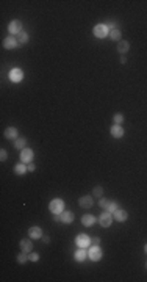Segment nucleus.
<instances>
[{"label": "nucleus", "instance_id": "f257e3e1", "mask_svg": "<svg viewBox=\"0 0 147 282\" xmlns=\"http://www.w3.org/2000/svg\"><path fill=\"white\" fill-rule=\"evenodd\" d=\"M48 207H50V212H52V213H55V215H61L63 212H64V202L61 199H53Z\"/></svg>", "mask_w": 147, "mask_h": 282}, {"label": "nucleus", "instance_id": "f03ea898", "mask_svg": "<svg viewBox=\"0 0 147 282\" xmlns=\"http://www.w3.org/2000/svg\"><path fill=\"white\" fill-rule=\"evenodd\" d=\"M88 254H89V258L91 260H100L102 258V251H100V248L97 246V245H94V246H91V249L88 251Z\"/></svg>", "mask_w": 147, "mask_h": 282}, {"label": "nucleus", "instance_id": "7ed1b4c3", "mask_svg": "<svg viewBox=\"0 0 147 282\" xmlns=\"http://www.w3.org/2000/svg\"><path fill=\"white\" fill-rule=\"evenodd\" d=\"M75 241H77V245L80 248H88L91 245V238L88 237V235H85V233H80L78 237L75 238Z\"/></svg>", "mask_w": 147, "mask_h": 282}, {"label": "nucleus", "instance_id": "20e7f679", "mask_svg": "<svg viewBox=\"0 0 147 282\" xmlns=\"http://www.w3.org/2000/svg\"><path fill=\"white\" fill-rule=\"evenodd\" d=\"M94 35L97 38H105L108 35V27L103 25V24H100V25H95L94 27Z\"/></svg>", "mask_w": 147, "mask_h": 282}, {"label": "nucleus", "instance_id": "39448f33", "mask_svg": "<svg viewBox=\"0 0 147 282\" xmlns=\"http://www.w3.org/2000/svg\"><path fill=\"white\" fill-rule=\"evenodd\" d=\"M8 30H10V33L19 35V33L22 32V22H20V20H13V22H10Z\"/></svg>", "mask_w": 147, "mask_h": 282}, {"label": "nucleus", "instance_id": "423d86ee", "mask_svg": "<svg viewBox=\"0 0 147 282\" xmlns=\"http://www.w3.org/2000/svg\"><path fill=\"white\" fill-rule=\"evenodd\" d=\"M111 221H113V216H111L110 212H105V213H102L100 218H99V223H100V226H103V227H108V226L111 224Z\"/></svg>", "mask_w": 147, "mask_h": 282}, {"label": "nucleus", "instance_id": "0eeeda50", "mask_svg": "<svg viewBox=\"0 0 147 282\" xmlns=\"http://www.w3.org/2000/svg\"><path fill=\"white\" fill-rule=\"evenodd\" d=\"M23 79V72L20 69H11L10 70V80L11 82H20Z\"/></svg>", "mask_w": 147, "mask_h": 282}, {"label": "nucleus", "instance_id": "6e6552de", "mask_svg": "<svg viewBox=\"0 0 147 282\" xmlns=\"http://www.w3.org/2000/svg\"><path fill=\"white\" fill-rule=\"evenodd\" d=\"M20 158H22V163H28V161H32V158H33V151H32V149H22Z\"/></svg>", "mask_w": 147, "mask_h": 282}, {"label": "nucleus", "instance_id": "1a4fd4ad", "mask_svg": "<svg viewBox=\"0 0 147 282\" xmlns=\"http://www.w3.org/2000/svg\"><path fill=\"white\" fill-rule=\"evenodd\" d=\"M28 235H30L32 238H35V240H36V238H41V237H42V232H41V229H39V227H36V226H35V227H32V229L28 230Z\"/></svg>", "mask_w": 147, "mask_h": 282}, {"label": "nucleus", "instance_id": "9d476101", "mask_svg": "<svg viewBox=\"0 0 147 282\" xmlns=\"http://www.w3.org/2000/svg\"><path fill=\"white\" fill-rule=\"evenodd\" d=\"M111 135H113L114 138H120L122 135H124V130H122V127H120L119 124H116V126L111 127Z\"/></svg>", "mask_w": 147, "mask_h": 282}, {"label": "nucleus", "instance_id": "9b49d317", "mask_svg": "<svg viewBox=\"0 0 147 282\" xmlns=\"http://www.w3.org/2000/svg\"><path fill=\"white\" fill-rule=\"evenodd\" d=\"M114 218H116L117 221H125V220H127V212L117 208V210L114 212Z\"/></svg>", "mask_w": 147, "mask_h": 282}, {"label": "nucleus", "instance_id": "f8f14e48", "mask_svg": "<svg viewBox=\"0 0 147 282\" xmlns=\"http://www.w3.org/2000/svg\"><path fill=\"white\" fill-rule=\"evenodd\" d=\"M16 44H17V39H14V38H11V36H8V38L3 41L5 49H13V47H16Z\"/></svg>", "mask_w": 147, "mask_h": 282}, {"label": "nucleus", "instance_id": "ddd939ff", "mask_svg": "<svg viewBox=\"0 0 147 282\" xmlns=\"http://www.w3.org/2000/svg\"><path fill=\"white\" fill-rule=\"evenodd\" d=\"M78 204L82 205V207H91L92 205V198L91 196H83V198H80V201H78Z\"/></svg>", "mask_w": 147, "mask_h": 282}, {"label": "nucleus", "instance_id": "4468645a", "mask_svg": "<svg viewBox=\"0 0 147 282\" xmlns=\"http://www.w3.org/2000/svg\"><path fill=\"white\" fill-rule=\"evenodd\" d=\"M20 248H22L23 252H30L32 248H33V245H32L30 240H22V241H20Z\"/></svg>", "mask_w": 147, "mask_h": 282}, {"label": "nucleus", "instance_id": "2eb2a0df", "mask_svg": "<svg viewBox=\"0 0 147 282\" xmlns=\"http://www.w3.org/2000/svg\"><path fill=\"white\" fill-rule=\"evenodd\" d=\"M60 216H61V221H63V223H72V220H74L72 212H63Z\"/></svg>", "mask_w": 147, "mask_h": 282}, {"label": "nucleus", "instance_id": "dca6fc26", "mask_svg": "<svg viewBox=\"0 0 147 282\" xmlns=\"http://www.w3.org/2000/svg\"><path fill=\"white\" fill-rule=\"evenodd\" d=\"M82 223H83L85 226H92V224L95 223V218H94L92 215H85V216L82 218Z\"/></svg>", "mask_w": 147, "mask_h": 282}, {"label": "nucleus", "instance_id": "f3484780", "mask_svg": "<svg viewBox=\"0 0 147 282\" xmlns=\"http://www.w3.org/2000/svg\"><path fill=\"white\" fill-rule=\"evenodd\" d=\"M86 251H85V248H82L80 251H77L75 252V260H78V262H83L85 260V257H86Z\"/></svg>", "mask_w": 147, "mask_h": 282}, {"label": "nucleus", "instance_id": "a211bd4d", "mask_svg": "<svg viewBox=\"0 0 147 282\" xmlns=\"http://www.w3.org/2000/svg\"><path fill=\"white\" fill-rule=\"evenodd\" d=\"M128 47H130V45H128V42H127V41H120V42L117 44V49H119V52H120V53H125V52L128 50Z\"/></svg>", "mask_w": 147, "mask_h": 282}, {"label": "nucleus", "instance_id": "6ab92c4d", "mask_svg": "<svg viewBox=\"0 0 147 282\" xmlns=\"http://www.w3.org/2000/svg\"><path fill=\"white\" fill-rule=\"evenodd\" d=\"M5 136H6V138H16V136H17V129L8 127V129L5 130Z\"/></svg>", "mask_w": 147, "mask_h": 282}, {"label": "nucleus", "instance_id": "aec40b11", "mask_svg": "<svg viewBox=\"0 0 147 282\" xmlns=\"http://www.w3.org/2000/svg\"><path fill=\"white\" fill-rule=\"evenodd\" d=\"M28 41V35L25 33V32H20L19 35H17V42H22V44H25Z\"/></svg>", "mask_w": 147, "mask_h": 282}, {"label": "nucleus", "instance_id": "412c9836", "mask_svg": "<svg viewBox=\"0 0 147 282\" xmlns=\"http://www.w3.org/2000/svg\"><path fill=\"white\" fill-rule=\"evenodd\" d=\"M25 171H27V168H25V166H23V164H22V163L16 164V168H14V173H16V174H19V176H20V174H23V173H25Z\"/></svg>", "mask_w": 147, "mask_h": 282}, {"label": "nucleus", "instance_id": "4be33fe9", "mask_svg": "<svg viewBox=\"0 0 147 282\" xmlns=\"http://www.w3.org/2000/svg\"><path fill=\"white\" fill-rule=\"evenodd\" d=\"M25 143H27V141L23 139V138H19V139L16 141V144H14V146H16L17 149H23V146H25Z\"/></svg>", "mask_w": 147, "mask_h": 282}, {"label": "nucleus", "instance_id": "5701e85b", "mask_svg": "<svg viewBox=\"0 0 147 282\" xmlns=\"http://www.w3.org/2000/svg\"><path fill=\"white\" fill-rule=\"evenodd\" d=\"M110 38H111V39H114V41L120 39V33H119V30H113V32L110 33Z\"/></svg>", "mask_w": 147, "mask_h": 282}, {"label": "nucleus", "instance_id": "b1692460", "mask_svg": "<svg viewBox=\"0 0 147 282\" xmlns=\"http://www.w3.org/2000/svg\"><path fill=\"white\" fill-rule=\"evenodd\" d=\"M116 210H117V204H116V202H110V205H108L107 212H110V213H114Z\"/></svg>", "mask_w": 147, "mask_h": 282}, {"label": "nucleus", "instance_id": "393cba45", "mask_svg": "<svg viewBox=\"0 0 147 282\" xmlns=\"http://www.w3.org/2000/svg\"><path fill=\"white\" fill-rule=\"evenodd\" d=\"M122 121H124V116H122L120 113H117V114H114V122L116 124H120Z\"/></svg>", "mask_w": 147, "mask_h": 282}, {"label": "nucleus", "instance_id": "a878e982", "mask_svg": "<svg viewBox=\"0 0 147 282\" xmlns=\"http://www.w3.org/2000/svg\"><path fill=\"white\" fill-rule=\"evenodd\" d=\"M102 193H103V188L102 186H95L94 188V194L95 196H102Z\"/></svg>", "mask_w": 147, "mask_h": 282}, {"label": "nucleus", "instance_id": "bb28decb", "mask_svg": "<svg viewBox=\"0 0 147 282\" xmlns=\"http://www.w3.org/2000/svg\"><path fill=\"white\" fill-rule=\"evenodd\" d=\"M17 262H19V263H25V262H27V255H25V254H20V255L17 257Z\"/></svg>", "mask_w": 147, "mask_h": 282}, {"label": "nucleus", "instance_id": "cd10ccee", "mask_svg": "<svg viewBox=\"0 0 147 282\" xmlns=\"http://www.w3.org/2000/svg\"><path fill=\"white\" fill-rule=\"evenodd\" d=\"M108 205H110V202L107 199H100V207L102 208H108Z\"/></svg>", "mask_w": 147, "mask_h": 282}, {"label": "nucleus", "instance_id": "c85d7f7f", "mask_svg": "<svg viewBox=\"0 0 147 282\" xmlns=\"http://www.w3.org/2000/svg\"><path fill=\"white\" fill-rule=\"evenodd\" d=\"M6 157H8V155H6V151H5V149H2V151H0V158H2V161H5V160H6Z\"/></svg>", "mask_w": 147, "mask_h": 282}, {"label": "nucleus", "instance_id": "c756f323", "mask_svg": "<svg viewBox=\"0 0 147 282\" xmlns=\"http://www.w3.org/2000/svg\"><path fill=\"white\" fill-rule=\"evenodd\" d=\"M28 258H30V260H33V262H36L38 258H39V255H38V254H30V255H28Z\"/></svg>", "mask_w": 147, "mask_h": 282}, {"label": "nucleus", "instance_id": "7c9ffc66", "mask_svg": "<svg viewBox=\"0 0 147 282\" xmlns=\"http://www.w3.org/2000/svg\"><path fill=\"white\" fill-rule=\"evenodd\" d=\"M107 27H108V28H110V27H111V28H116V22H108Z\"/></svg>", "mask_w": 147, "mask_h": 282}, {"label": "nucleus", "instance_id": "2f4dec72", "mask_svg": "<svg viewBox=\"0 0 147 282\" xmlns=\"http://www.w3.org/2000/svg\"><path fill=\"white\" fill-rule=\"evenodd\" d=\"M99 241H100V240H99V238H97V237L91 240V243H94V245H99Z\"/></svg>", "mask_w": 147, "mask_h": 282}, {"label": "nucleus", "instance_id": "473e14b6", "mask_svg": "<svg viewBox=\"0 0 147 282\" xmlns=\"http://www.w3.org/2000/svg\"><path fill=\"white\" fill-rule=\"evenodd\" d=\"M27 169H28V171H35V164H28Z\"/></svg>", "mask_w": 147, "mask_h": 282}, {"label": "nucleus", "instance_id": "72a5a7b5", "mask_svg": "<svg viewBox=\"0 0 147 282\" xmlns=\"http://www.w3.org/2000/svg\"><path fill=\"white\" fill-rule=\"evenodd\" d=\"M144 251H145V254H147V245H145V246H144Z\"/></svg>", "mask_w": 147, "mask_h": 282}]
</instances>
